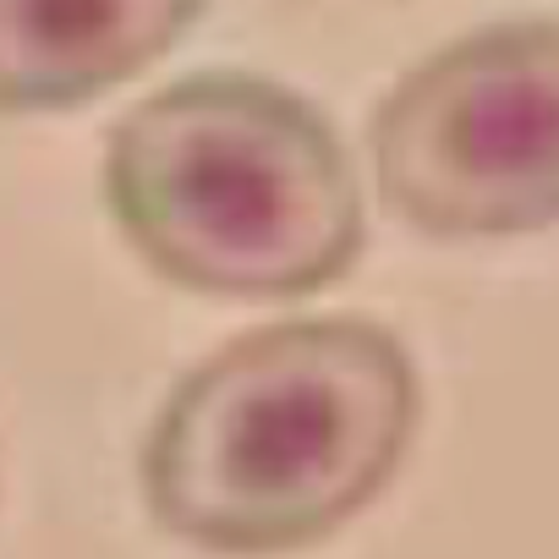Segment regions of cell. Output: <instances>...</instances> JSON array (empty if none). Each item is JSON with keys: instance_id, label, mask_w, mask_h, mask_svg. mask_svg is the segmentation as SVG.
I'll list each match as a JSON object with an SVG mask.
<instances>
[{"instance_id": "cell-3", "label": "cell", "mask_w": 559, "mask_h": 559, "mask_svg": "<svg viewBox=\"0 0 559 559\" xmlns=\"http://www.w3.org/2000/svg\"><path fill=\"white\" fill-rule=\"evenodd\" d=\"M373 187L439 241L559 225V17L488 23L395 78L368 121Z\"/></svg>"}, {"instance_id": "cell-4", "label": "cell", "mask_w": 559, "mask_h": 559, "mask_svg": "<svg viewBox=\"0 0 559 559\" xmlns=\"http://www.w3.org/2000/svg\"><path fill=\"white\" fill-rule=\"evenodd\" d=\"M214 0H0V116L78 110L165 61Z\"/></svg>"}, {"instance_id": "cell-2", "label": "cell", "mask_w": 559, "mask_h": 559, "mask_svg": "<svg viewBox=\"0 0 559 559\" xmlns=\"http://www.w3.org/2000/svg\"><path fill=\"white\" fill-rule=\"evenodd\" d=\"M99 187L127 247L198 297L302 302L368 247V192L335 121L236 67L138 99L110 127Z\"/></svg>"}, {"instance_id": "cell-1", "label": "cell", "mask_w": 559, "mask_h": 559, "mask_svg": "<svg viewBox=\"0 0 559 559\" xmlns=\"http://www.w3.org/2000/svg\"><path fill=\"white\" fill-rule=\"evenodd\" d=\"M423 423L412 352L373 319H286L176 379L138 450L148 521L214 559L335 537L401 472Z\"/></svg>"}]
</instances>
